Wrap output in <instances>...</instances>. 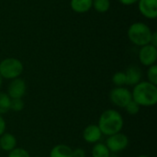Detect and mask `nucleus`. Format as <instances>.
<instances>
[{
    "instance_id": "obj_23",
    "label": "nucleus",
    "mask_w": 157,
    "mask_h": 157,
    "mask_svg": "<svg viewBox=\"0 0 157 157\" xmlns=\"http://www.w3.org/2000/svg\"><path fill=\"white\" fill-rule=\"evenodd\" d=\"M73 157H86V152L82 148L73 150Z\"/></svg>"
},
{
    "instance_id": "obj_26",
    "label": "nucleus",
    "mask_w": 157,
    "mask_h": 157,
    "mask_svg": "<svg viewBox=\"0 0 157 157\" xmlns=\"http://www.w3.org/2000/svg\"><path fill=\"white\" fill-rule=\"evenodd\" d=\"M119 1L122 5H125V6H131V5H133L136 2H138V0H119Z\"/></svg>"
},
{
    "instance_id": "obj_20",
    "label": "nucleus",
    "mask_w": 157,
    "mask_h": 157,
    "mask_svg": "<svg viewBox=\"0 0 157 157\" xmlns=\"http://www.w3.org/2000/svg\"><path fill=\"white\" fill-rule=\"evenodd\" d=\"M25 107V103L22 98H11L10 99V109L14 111H21Z\"/></svg>"
},
{
    "instance_id": "obj_13",
    "label": "nucleus",
    "mask_w": 157,
    "mask_h": 157,
    "mask_svg": "<svg viewBox=\"0 0 157 157\" xmlns=\"http://www.w3.org/2000/svg\"><path fill=\"white\" fill-rule=\"evenodd\" d=\"M93 0H71L70 6L73 11L83 14L89 11L92 7Z\"/></svg>"
},
{
    "instance_id": "obj_6",
    "label": "nucleus",
    "mask_w": 157,
    "mask_h": 157,
    "mask_svg": "<svg viewBox=\"0 0 157 157\" xmlns=\"http://www.w3.org/2000/svg\"><path fill=\"white\" fill-rule=\"evenodd\" d=\"M128 145L129 139L125 134L121 132L108 136V139L106 141V146L108 147L110 153H120L125 150Z\"/></svg>"
},
{
    "instance_id": "obj_11",
    "label": "nucleus",
    "mask_w": 157,
    "mask_h": 157,
    "mask_svg": "<svg viewBox=\"0 0 157 157\" xmlns=\"http://www.w3.org/2000/svg\"><path fill=\"white\" fill-rule=\"evenodd\" d=\"M126 85L128 86H136L141 82L142 79V71L138 66L132 65L127 68L126 72Z\"/></svg>"
},
{
    "instance_id": "obj_28",
    "label": "nucleus",
    "mask_w": 157,
    "mask_h": 157,
    "mask_svg": "<svg viewBox=\"0 0 157 157\" xmlns=\"http://www.w3.org/2000/svg\"><path fill=\"white\" fill-rule=\"evenodd\" d=\"M138 157H149L148 155H139Z\"/></svg>"
},
{
    "instance_id": "obj_14",
    "label": "nucleus",
    "mask_w": 157,
    "mask_h": 157,
    "mask_svg": "<svg viewBox=\"0 0 157 157\" xmlns=\"http://www.w3.org/2000/svg\"><path fill=\"white\" fill-rule=\"evenodd\" d=\"M50 157H73V149L65 144H57L51 150Z\"/></svg>"
},
{
    "instance_id": "obj_2",
    "label": "nucleus",
    "mask_w": 157,
    "mask_h": 157,
    "mask_svg": "<svg viewBox=\"0 0 157 157\" xmlns=\"http://www.w3.org/2000/svg\"><path fill=\"white\" fill-rule=\"evenodd\" d=\"M124 121L121 113L115 109H107L99 117L98 128L103 135L110 136L121 132Z\"/></svg>"
},
{
    "instance_id": "obj_7",
    "label": "nucleus",
    "mask_w": 157,
    "mask_h": 157,
    "mask_svg": "<svg viewBox=\"0 0 157 157\" xmlns=\"http://www.w3.org/2000/svg\"><path fill=\"white\" fill-rule=\"evenodd\" d=\"M157 59V49L156 47L147 44L142 46L139 51V60L140 63L144 66H151L155 64Z\"/></svg>"
},
{
    "instance_id": "obj_8",
    "label": "nucleus",
    "mask_w": 157,
    "mask_h": 157,
    "mask_svg": "<svg viewBox=\"0 0 157 157\" xmlns=\"http://www.w3.org/2000/svg\"><path fill=\"white\" fill-rule=\"evenodd\" d=\"M27 89L26 83L23 79L17 77L11 81L7 87V95L10 98H22Z\"/></svg>"
},
{
    "instance_id": "obj_24",
    "label": "nucleus",
    "mask_w": 157,
    "mask_h": 157,
    "mask_svg": "<svg viewBox=\"0 0 157 157\" xmlns=\"http://www.w3.org/2000/svg\"><path fill=\"white\" fill-rule=\"evenodd\" d=\"M5 131H6V121L3 119V117L0 115V136L3 133H5Z\"/></svg>"
},
{
    "instance_id": "obj_27",
    "label": "nucleus",
    "mask_w": 157,
    "mask_h": 157,
    "mask_svg": "<svg viewBox=\"0 0 157 157\" xmlns=\"http://www.w3.org/2000/svg\"><path fill=\"white\" fill-rule=\"evenodd\" d=\"M1 86H2V77L0 75V87H1Z\"/></svg>"
},
{
    "instance_id": "obj_25",
    "label": "nucleus",
    "mask_w": 157,
    "mask_h": 157,
    "mask_svg": "<svg viewBox=\"0 0 157 157\" xmlns=\"http://www.w3.org/2000/svg\"><path fill=\"white\" fill-rule=\"evenodd\" d=\"M150 44L157 47V33L156 32H153L152 36H151V40H150Z\"/></svg>"
},
{
    "instance_id": "obj_21",
    "label": "nucleus",
    "mask_w": 157,
    "mask_h": 157,
    "mask_svg": "<svg viewBox=\"0 0 157 157\" xmlns=\"http://www.w3.org/2000/svg\"><path fill=\"white\" fill-rule=\"evenodd\" d=\"M140 108H141V106H139L134 100H131L128 104H127V106L124 108V109L130 114V115H137L138 113H139V111H140Z\"/></svg>"
},
{
    "instance_id": "obj_29",
    "label": "nucleus",
    "mask_w": 157,
    "mask_h": 157,
    "mask_svg": "<svg viewBox=\"0 0 157 157\" xmlns=\"http://www.w3.org/2000/svg\"><path fill=\"white\" fill-rule=\"evenodd\" d=\"M34 157H41V156H34Z\"/></svg>"
},
{
    "instance_id": "obj_9",
    "label": "nucleus",
    "mask_w": 157,
    "mask_h": 157,
    "mask_svg": "<svg viewBox=\"0 0 157 157\" xmlns=\"http://www.w3.org/2000/svg\"><path fill=\"white\" fill-rule=\"evenodd\" d=\"M138 8L146 18L154 19L157 17V0H138Z\"/></svg>"
},
{
    "instance_id": "obj_18",
    "label": "nucleus",
    "mask_w": 157,
    "mask_h": 157,
    "mask_svg": "<svg viewBox=\"0 0 157 157\" xmlns=\"http://www.w3.org/2000/svg\"><path fill=\"white\" fill-rule=\"evenodd\" d=\"M112 82L116 86H123L126 85V75L124 72H117L112 76Z\"/></svg>"
},
{
    "instance_id": "obj_17",
    "label": "nucleus",
    "mask_w": 157,
    "mask_h": 157,
    "mask_svg": "<svg viewBox=\"0 0 157 157\" xmlns=\"http://www.w3.org/2000/svg\"><path fill=\"white\" fill-rule=\"evenodd\" d=\"M10 98L6 93L0 92V115L6 114L10 110Z\"/></svg>"
},
{
    "instance_id": "obj_30",
    "label": "nucleus",
    "mask_w": 157,
    "mask_h": 157,
    "mask_svg": "<svg viewBox=\"0 0 157 157\" xmlns=\"http://www.w3.org/2000/svg\"><path fill=\"white\" fill-rule=\"evenodd\" d=\"M0 150H1V149H0Z\"/></svg>"
},
{
    "instance_id": "obj_3",
    "label": "nucleus",
    "mask_w": 157,
    "mask_h": 157,
    "mask_svg": "<svg viewBox=\"0 0 157 157\" xmlns=\"http://www.w3.org/2000/svg\"><path fill=\"white\" fill-rule=\"evenodd\" d=\"M152 33L151 29L143 22H135L128 29L129 40L140 47L150 44Z\"/></svg>"
},
{
    "instance_id": "obj_5",
    "label": "nucleus",
    "mask_w": 157,
    "mask_h": 157,
    "mask_svg": "<svg viewBox=\"0 0 157 157\" xmlns=\"http://www.w3.org/2000/svg\"><path fill=\"white\" fill-rule=\"evenodd\" d=\"M110 101L119 108L124 109L132 99V92L124 86H116L110 91Z\"/></svg>"
},
{
    "instance_id": "obj_19",
    "label": "nucleus",
    "mask_w": 157,
    "mask_h": 157,
    "mask_svg": "<svg viewBox=\"0 0 157 157\" xmlns=\"http://www.w3.org/2000/svg\"><path fill=\"white\" fill-rule=\"evenodd\" d=\"M147 78H148V82H150L151 84L156 86L157 84V65L153 64L151 66H149L148 70H147Z\"/></svg>"
},
{
    "instance_id": "obj_15",
    "label": "nucleus",
    "mask_w": 157,
    "mask_h": 157,
    "mask_svg": "<svg viewBox=\"0 0 157 157\" xmlns=\"http://www.w3.org/2000/svg\"><path fill=\"white\" fill-rule=\"evenodd\" d=\"M110 152L106 146L105 144L97 143L92 148V156L93 157H109Z\"/></svg>"
},
{
    "instance_id": "obj_10",
    "label": "nucleus",
    "mask_w": 157,
    "mask_h": 157,
    "mask_svg": "<svg viewBox=\"0 0 157 157\" xmlns=\"http://www.w3.org/2000/svg\"><path fill=\"white\" fill-rule=\"evenodd\" d=\"M102 132L98 125L90 124L83 132V138L88 144H97L102 138Z\"/></svg>"
},
{
    "instance_id": "obj_1",
    "label": "nucleus",
    "mask_w": 157,
    "mask_h": 157,
    "mask_svg": "<svg viewBox=\"0 0 157 157\" xmlns=\"http://www.w3.org/2000/svg\"><path fill=\"white\" fill-rule=\"evenodd\" d=\"M132 100L139 106L153 107L157 103V87L148 81H143L134 86L132 92Z\"/></svg>"
},
{
    "instance_id": "obj_22",
    "label": "nucleus",
    "mask_w": 157,
    "mask_h": 157,
    "mask_svg": "<svg viewBox=\"0 0 157 157\" xmlns=\"http://www.w3.org/2000/svg\"><path fill=\"white\" fill-rule=\"evenodd\" d=\"M8 157H30V155L27 150L23 148L16 147L15 149L9 152Z\"/></svg>"
},
{
    "instance_id": "obj_4",
    "label": "nucleus",
    "mask_w": 157,
    "mask_h": 157,
    "mask_svg": "<svg viewBox=\"0 0 157 157\" xmlns=\"http://www.w3.org/2000/svg\"><path fill=\"white\" fill-rule=\"evenodd\" d=\"M22 63L16 58H6L0 63V75L5 79L17 78L23 72Z\"/></svg>"
},
{
    "instance_id": "obj_16",
    "label": "nucleus",
    "mask_w": 157,
    "mask_h": 157,
    "mask_svg": "<svg viewBox=\"0 0 157 157\" xmlns=\"http://www.w3.org/2000/svg\"><path fill=\"white\" fill-rule=\"evenodd\" d=\"M92 7L98 13H105L110 7L109 0H93Z\"/></svg>"
},
{
    "instance_id": "obj_12",
    "label": "nucleus",
    "mask_w": 157,
    "mask_h": 157,
    "mask_svg": "<svg viewBox=\"0 0 157 157\" xmlns=\"http://www.w3.org/2000/svg\"><path fill=\"white\" fill-rule=\"evenodd\" d=\"M17 147V139L11 133H3L0 136V149L5 152H10Z\"/></svg>"
}]
</instances>
